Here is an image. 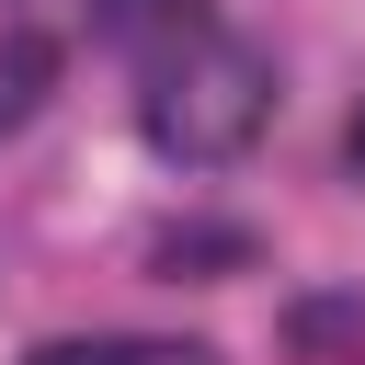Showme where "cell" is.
Instances as JSON below:
<instances>
[{
	"instance_id": "3957f363",
	"label": "cell",
	"mask_w": 365,
	"mask_h": 365,
	"mask_svg": "<svg viewBox=\"0 0 365 365\" xmlns=\"http://www.w3.org/2000/svg\"><path fill=\"white\" fill-rule=\"evenodd\" d=\"M194 11L205 0H91V34L103 46H171V34H194Z\"/></svg>"
},
{
	"instance_id": "7a4b0ae2",
	"label": "cell",
	"mask_w": 365,
	"mask_h": 365,
	"mask_svg": "<svg viewBox=\"0 0 365 365\" xmlns=\"http://www.w3.org/2000/svg\"><path fill=\"white\" fill-rule=\"evenodd\" d=\"M285 354L297 365H365V297H297L285 308Z\"/></svg>"
},
{
	"instance_id": "8992f818",
	"label": "cell",
	"mask_w": 365,
	"mask_h": 365,
	"mask_svg": "<svg viewBox=\"0 0 365 365\" xmlns=\"http://www.w3.org/2000/svg\"><path fill=\"white\" fill-rule=\"evenodd\" d=\"M23 365H125V342H34Z\"/></svg>"
},
{
	"instance_id": "ba28073f",
	"label": "cell",
	"mask_w": 365,
	"mask_h": 365,
	"mask_svg": "<svg viewBox=\"0 0 365 365\" xmlns=\"http://www.w3.org/2000/svg\"><path fill=\"white\" fill-rule=\"evenodd\" d=\"M342 160H354V182H365V114H354V137H342Z\"/></svg>"
},
{
	"instance_id": "5b68a950",
	"label": "cell",
	"mask_w": 365,
	"mask_h": 365,
	"mask_svg": "<svg viewBox=\"0 0 365 365\" xmlns=\"http://www.w3.org/2000/svg\"><path fill=\"white\" fill-rule=\"evenodd\" d=\"M148 262H160V274H205V262H251V240H240V228H160Z\"/></svg>"
},
{
	"instance_id": "6da1fadb",
	"label": "cell",
	"mask_w": 365,
	"mask_h": 365,
	"mask_svg": "<svg viewBox=\"0 0 365 365\" xmlns=\"http://www.w3.org/2000/svg\"><path fill=\"white\" fill-rule=\"evenodd\" d=\"M137 125H148L160 160L217 171V160H240V148L274 125V57H262L251 34H205V23H194V34H171V46L148 57Z\"/></svg>"
},
{
	"instance_id": "277c9868",
	"label": "cell",
	"mask_w": 365,
	"mask_h": 365,
	"mask_svg": "<svg viewBox=\"0 0 365 365\" xmlns=\"http://www.w3.org/2000/svg\"><path fill=\"white\" fill-rule=\"evenodd\" d=\"M46 80H57V46L46 34H0V137L46 103Z\"/></svg>"
},
{
	"instance_id": "52a82bcc",
	"label": "cell",
	"mask_w": 365,
	"mask_h": 365,
	"mask_svg": "<svg viewBox=\"0 0 365 365\" xmlns=\"http://www.w3.org/2000/svg\"><path fill=\"white\" fill-rule=\"evenodd\" d=\"M125 365H217V354H205V342H137Z\"/></svg>"
}]
</instances>
